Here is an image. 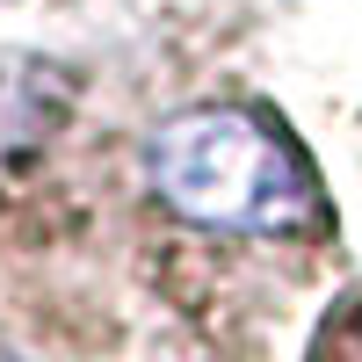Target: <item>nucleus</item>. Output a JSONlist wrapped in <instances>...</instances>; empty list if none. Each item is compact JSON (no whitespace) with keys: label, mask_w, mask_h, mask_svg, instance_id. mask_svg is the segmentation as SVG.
I'll list each match as a JSON object with an SVG mask.
<instances>
[{"label":"nucleus","mask_w":362,"mask_h":362,"mask_svg":"<svg viewBox=\"0 0 362 362\" xmlns=\"http://www.w3.org/2000/svg\"><path fill=\"white\" fill-rule=\"evenodd\" d=\"M326 362H362V326H341L334 348H326Z\"/></svg>","instance_id":"7ed1b4c3"},{"label":"nucleus","mask_w":362,"mask_h":362,"mask_svg":"<svg viewBox=\"0 0 362 362\" xmlns=\"http://www.w3.org/2000/svg\"><path fill=\"white\" fill-rule=\"evenodd\" d=\"M0 362H8V355H0Z\"/></svg>","instance_id":"20e7f679"},{"label":"nucleus","mask_w":362,"mask_h":362,"mask_svg":"<svg viewBox=\"0 0 362 362\" xmlns=\"http://www.w3.org/2000/svg\"><path fill=\"white\" fill-rule=\"evenodd\" d=\"M66 73L44 58H0V153H29L44 131H58L66 116Z\"/></svg>","instance_id":"f03ea898"},{"label":"nucleus","mask_w":362,"mask_h":362,"mask_svg":"<svg viewBox=\"0 0 362 362\" xmlns=\"http://www.w3.org/2000/svg\"><path fill=\"white\" fill-rule=\"evenodd\" d=\"M153 189L174 218L210 232H305L319 225V189L297 153L247 109H181L153 138Z\"/></svg>","instance_id":"f257e3e1"}]
</instances>
